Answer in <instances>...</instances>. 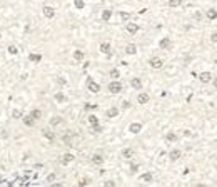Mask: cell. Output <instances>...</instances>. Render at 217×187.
<instances>
[{
  "instance_id": "6da1fadb",
  "label": "cell",
  "mask_w": 217,
  "mask_h": 187,
  "mask_svg": "<svg viewBox=\"0 0 217 187\" xmlns=\"http://www.w3.org/2000/svg\"><path fill=\"white\" fill-rule=\"evenodd\" d=\"M120 90H122V84L119 82V80H114V82H110L108 84V92L110 94H114V95H115V94H119Z\"/></svg>"
},
{
  "instance_id": "7a4b0ae2",
  "label": "cell",
  "mask_w": 217,
  "mask_h": 187,
  "mask_svg": "<svg viewBox=\"0 0 217 187\" xmlns=\"http://www.w3.org/2000/svg\"><path fill=\"white\" fill-rule=\"evenodd\" d=\"M22 122H24V125H25V127H33L37 120L33 119L30 114H27V115H22Z\"/></svg>"
},
{
  "instance_id": "3957f363",
  "label": "cell",
  "mask_w": 217,
  "mask_h": 187,
  "mask_svg": "<svg viewBox=\"0 0 217 187\" xmlns=\"http://www.w3.org/2000/svg\"><path fill=\"white\" fill-rule=\"evenodd\" d=\"M149 64H150L152 68H162L164 62H162V59H159V57H152L150 60H149Z\"/></svg>"
},
{
  "instance_id": "277c9868",
  "label": "cell",
  "mask_w": 217,
  "mask_h": 187,
  "mask_svg": "<svg viewBox=\"0 0 217 187\" xmlns=\"http://www.w3.org/2000/svg\"><path fill=\"white\" fill-rule=\"evenodd\" d=\"M87 87H89V90H90V92H94V94H97L99 90H100V85H99L97 82H94L92 79L87 80Z\"/></svg>"
},
{
  "instance_id": "5b68a950",
  "label": "cell",
  "mask_w": 217,
  "mask_h": 187,
  "mask_svg": "<svg viewBox=\"0 0 217 187\" xmlns=\"http://www.w3.org/2000/svg\"><path fill=\"white\" fill-rule=\"evenodd\" d=\"M42 12H43V17L45 18H54L55 17V10L52 7H49V5H45V7L42 8Z\"/></svg>"
},
{
  "instance_id": "8992f818",
  "label": "cell",
  "mask_w": 217,
  "mask_h": 187,
  "mask_svg": "<svg viewBox=\"0 0 217 187\" xmlns=\"http://www.w3.org/2000/svg\"><path fill=\"white\" fill-rule=\"evenodd\" d=\"M181 155H182V152L179 151V149H172V151H170V154H169V159H170V162H175V160H179V159H181Z\"/></svg>"
},
{
  "instance_id": "52a82bcc",
  "label": "cell",
  "mask_w": 217,
  "mask_h": 187,
  "mask_svg": "<svg viewBox=\"0 0 217 187\" xmlns=\"http://www.w3.org/2000/svg\"><path fill=\"white\" fill-rule=\"evenodd\" d=\"M129 130H130V134H139V132L142 130V124H140V122H134V124H130Z\"/></svg>"
},
{
  "instance_id": "ba28073f",
  "label": "cell",
  "mask_w": 217,
  "mask_h": 187,
  "mask_svg": "<svg viewBox=\"0 0 217 187\" xmlns=\"http://www.w3.org/2000/svg\"><path fill=\"white\" fill-rule=\"evenodd\" d=\"M149 100H150V97H149V94H145V92H142V94H139V95H137V102H139V104H142V105L147 104Z\"/></svg>"
},
{
  "instance_id": "9c48e42d",
  "label": "cell",
  "mask_w": 217,
  "mask_h": 187,
  "mask_svg": "<svg viewBox=\"0 0 217 187\" xmlns=\"http://www.w3.org/2000/svg\"><path fill=\"white\" fill-rule=\"evenodd\" d=\"M62 122H64V117H60V115H54V117H50V125L52 127L60 125Z\"/></svg>"
},
{
  "instance_id": "30bf717a",
  "label": "cell",
  "mask_w": 217,
  "mask_h": 187,
  "mask_svg": "<svg viewBox=\"0 0 217 187\" xmlns=\"http://www.w3.org/2000/svg\"><path fill=\"white\" fill-rule=\"evenodd\" d=\"M74 154H70V152H67V154H64L62 155V164L64 166H67V164H70V162H74Z\"/></svg>"
},
{
  "instance_id": "8fae6325",
  "label": "cell",
  "mask_w": 217,
  "mask_h": 187,
  "mask_svg": "<svg viewBox=\"0 0 217 187\" xmlns=\"http://www.w3.org/2000/svg\"><path fill=\"white\" fill-rule=\"evenodd\" d=\"M130 85L134 87V89L140 90V89H142V80H140V79H139V77H134V79L130 80Z\"/></svg>"
},
{
  "instance_id": "7c38bea8",
  "label": "cell",
  "mask_w": 217,
  "mask_h": 187,
  "mask_svg": "<svg viewBox=\"0 0 217 187\" xmlns=\"http://www.w3.org/2000/svg\"><path fill=\"white\" fill-rule=\"evenodd\" d=\"M125 54L127 55H135L137 54V47H135L134 43H129V45L125 47Z\"/></svg>"
},
{
  "instance_id": "4fadbf2b",
  "label": "cell",
  "mask_w": 217,
  "mask_h": 187,
  "mask_svg": "<svg viewBox=\"0 0 217 187\" xmlns=\"http://www.w3.org/2000/svg\"><path fill=\"white\" fill-rule=\"evenodd\" d=\"M125 29H127V32H129V33H132V35L139 32V25H137V24H127V27H125Z\"/></svg>"
},
{
  "instance_id": "5bb4252c",
  "label": "cell",
  "mask_w": 217,
  "mask_h": 187,
  "mask_svg": "<svg viewBox=\"0 0 217 187\" xmlns=\"http://www.w3.org/2000/svg\"><path fill=\"white\" fill-rule=\"evenodd\" d=\"M199 80L200 82H204V84H207V82H210V80H212V75H210L209 72H202L199 75Z\"/></svg>"
},
{
  "instance_id": "9a60e30c",
  "label": "cell",
  "mask_w": 217,
  "mask_h": 187,
  "mask_svg": "<svg viewBox=\"0 0 217 187\" xmlns=\"http://www.w3.org/2000/svg\"><path fill=\"white\" fill-rule=\"evenodd\" d=\"M42 134H43V137H45L47 140H50V142L55 139V134L52 132V130H49V129H43V130H42Z\"/></svg>"
},
{
  "instance_id": "2e32d148",
  "label": "cell",
  "mask_w": 217,
  "mask_h": 187,
  "mask_svg": "<svg viewBox=\"0 0 217 187\" xmlns=\"http://www.w3.org/2000/svg\"><path fill=\"white\" fill-rule=\"evenodd\" d=\"M30 115H32L35 120H40L42 119V110H40V109H32V110H30Z\"/></svg>"
},
{
  "instance_id": "e0dca14e",
  "label": "cell",
  "mask_w": 217,
  "mask_h": 187,
  "mask_svg": "<svg viewBox=\"0 0 217 187\" xmlns=\"http://www.w3.org/2000/svg\"><path fill=\"white\" fill-rule=\"evenodd\" d=\"M159 47H160V49H169V47H170V39H169V37H164V39L159 42Z\"/></svg>"
},
{
  "instance_id": "ac0fdd59",
  "label": "cell",
  "mask_w": 217,
  "mask_h": 187,
  "mask_svg": "<svg viewBox=\"0 0 217 187\" xmlns=\"http://www.w3.org/2000/svg\"><path fill=\"white\" fill-rule=\"evenodd\" d=\"M29 60L33 62V64H39V62L42 60V54H30L29 55Z\"/></svg>"
},
{
  "instance_id": "d6986e66",
  "label": "cell",
  "mask_w": 217,
  "mask_h": 187,
  "mask_svg": "<svg viewBox=\"0 0 217 187\" xmlns=\"http://www.w3.org/2000/svg\"><path fill=\"white\" fill-rule=\"evenodd\" d=\"M100 52H104V54H110V42H102L100 43Z\"/></svg>"
},
{
  "instance_id": "ffe728a7",
  "label": "cell",
  "mask_w": 217,
  "mask_h": 187,
  "mask_svg": "<svg viewBox=\"0 0 217 187\" xmlns=\"http://www.w3.org/2000/svg\"><path fill=\"white\" fill-rule=\"evenodd\" d=\"M92 162L97 164V166H100L102 162H104V157H102L100 154H94V155H92Z\"/></svg>"
},
{
  "instance_id": "44dd1931",
  "label": "cell",
  "mask_w": 217,
  "mask_h": 187,
  "mask_svg": "<svg viewBox=\"0 0 217 187\" xmlns=\"http://www.w3.org/2000/svg\"><path fill=\"white\" fill-rule=\"evenodd\" d=\"M22 115H24L22 109H12V117L14 119H22Z\"/></svg>"
},
{
  "instance_id": "7402d4cb",
  "label": "cell",
  "mask_w": 217,
  "mask_h": 187,
  "mask_svg": "<svg viewBox=\"0 0 217 187\" xmlns=\"http://www.w3.org/2000/svg\"><path fill=\"white\" fill-rule=\"evenodd\" d=\"M74 60L82 62L83 60V52L82 50H74Z\"/></svg>"
},
{
  "instance_id": "603a6c76",
  "label": "cell",
  "mask_w": 217,
  "mask_h": 187,
  "mask_svg": "<svg viewBox=\"0 0 217 187\" xmlns=\"http://www.w3.org/2000/svg\"><path fill=\"white\" fill-rule=\"evenodd\" d=\"M7 52L10 55H17L18 54V49H17V45H14V43H10V45L7 47Z\"/></svg>"
},
{
  "instance_id": "cb8c5ba5",
  "label": "cell",
  "mask_w": 217,
  "mask_h": 187,
  "mask_svg": "<svg viewBox=\"0 0 217 187\" xmlns=\"http://www.w3.org/2000/svg\"><path fill=\"white\" fill-rule=\"evenodd\" d=\"M107 115H108V117H117V115H119V109H117V107H110L107 110Z\"/></svg>"
},
{
  "instance_id": "d4e9b609",
  "label": "cell",
  "mask_w": 217,
  "mask_h": 187,
  "mask_svg": "<svg viewBox=\"0 0 217 187\" xmlns=\"http://www.w3.org/2000/svg\"><path fill=\"white\" fill-rule=\"evenodd\" d=\"M122 155H124L125 159H130L132 155H134V151H132V149H124V151H122Z\"/></svg>"
},
{
  "instance_id": "484cf974",
  "label": "cell",
  "mask_w": 217,
  "mask_h": 187,
  "mask_svg": "<svg viewBox=\"0 0 217 187\" xmlns=\"http://www.w3.org/2000/svg\"><path fill=\"white\" fill-rule=\"evenodd\" d=\"M110 17H112V10H104L102 12V18H104V20H110Z\"/></svg>"
},
{
  "instance_id": "4316f807",
  "label": "cell",
  "mask_w": 217,
  "mask_h": 187,
  "mask_svg": "<svg viewBox=\"0 0 217 187\" xmlns=\"http://www.w3.org/2000/svg\"><path fill=\"white\" fill-rule=\"evenodd\" d=\"M55 100L58 102V104H62V102H65V95L62 92H58V94H55Z\"/></svg>"
},
{
  "instance_id": "83f0119b",
  "label": "cell",
  "mask_w": 217,
  "mask_h": 187,
  "mask_svg": "<svg viewBox=\"0 0 217 187\" xmlns=\"http://www.w3.org/2000/svg\"><path fill=\"white\" fill-rule=\"evenodd\" d=\"M110 77H112L114 80H115V79H119V77H120V72L117 70V68H112V70H110Z\"/></svg>"
},
{
  "instance_id": "f1b7e54d",
  "label": "cell",
  "mask_w": 217,
  "mask_h": 187,
  "mask_svg": "<svg viewBox=\"0 0 217 187\" xmlns=\"http://www.w3.org/2000/svg\"><path fill=\"white\" fill-rule=\"evenodd\" d=\"M89 122H90V125H97V124H99V119L95 117V115H89Z\"/></svg>"
},
{
  "instance_id": "f546056e",
  "label": "cell",
  "mask_w": 217,
  "mask_h": 187,
  "mask_svg": "<svg viewBox=\"0 0 217 187\" xmlns=\"http://www.w3.org/2000/svg\"><path fill=\"white\" fill-rule=\"evenodd\" d=\"M142 179H144L145 182H150V180L154 179V177H152V174H150V172H145L144 176H142Z\"/></svg>"
},
{
  "instance_id": "4dcf8cb0",
  "label": "cell",
  "mask_w": 217,
  "mask_h": 187,
  "mask_svg": "<svg viewBox=\"0 0 217 187\" xmlns=\"http://www.w3.org/2000/svg\"><path fill=\"white\" fill-rule=\"evenodd\" d=\"M169 5L170 7H179V5H181V0H169Z\"/></svg>"
},
{
  "instance_id": "1f68e13d",
  "label": "cell",
  "mask_w": 217,
  "mask_h": 187,
  "mask_svg": "<svg viewBox=\"0 0 217 187\" xmlns=\"http://www.w3.org/2000/svg\"><path fill=\"white\" fill-rule=\"evenodd\" d=\"M87 184H90V179H87V177H83V179L79 180V185H87Z\"/></svg>"
},
{
  "instance_id": "d6a6232c",
  "label": "cell",
  "mask_w": 217,
  "mask_h": 187,
  "mask_svg": "<svg viewBox=\"0 0 217 187\" xmlns=\"http://www.w3.org/2000/svg\"><path fill=\"white\" fill-rule=\"evenodd\" d=\"M207 17H209V18H215L217 17V12L215 10H209V12H207Z\"/></svg>"
},
{
  "instance_id": "836d02e7",
  "label": "cell",
  "mask_w": 217,
  "mask_h": 187,
  "mask_svg": "<svg viewBox=\"0 0 217 187\" xmlns=\"http://www.w3.org/2000/svg\"><path fill=\"white\" fill-rule=\"evenodd\" d=\"M167 140L174 142V140H177V135H175V134H167Z\"/></svg>"
},
{
  "instance_id": "e575fe53",
  "label": "cell",
  "mask_w": 217,
  "mask_h": 187,
  "mask_svg": "<svg viewBox=\"0 0 217 187\" xmlns=\"http://www.w3.org/2000/svg\"><path fill=\"white\" fill-rule=\"evenodd\" d=\"M75 7L77 8H83V2L82 0H75Z\"/></svg>"
},
{
  "instance_id": "d590c367",
  "label": "cell",
  "mask_w": 217,
  "mask_h": 187,
  "mask_svg": "<svg viewBox=\"0 0 217 187\" xmlns=\"http://www.w3.org/2000/svg\"><path fill=\"white\" fill-rule=\"evenodd\" d=\"M105 185H107V187H115V182H114V180H107Z\"/></svg>"
},
{
  "instance_id": "8d00e7d4",
  "label": "cell",
  "mask_w": 217,
  "mask_h": 187,
  "mask_svg": "<svg viewBox=\"0 0 217 187\" xmlns=\"http://www.w3.org/2000/svg\"><path fill=\"white\" fill-rule=\"evenodd\" d=\"M55 180V174H50V176L47 177V182H54Z\"/></svg>"
},
{
  "instance_id": "74e56055",
  "label": "cell",
  "mask_w": 217,
  "mask_h": 187,
  "mask_svg": "<svg viewBox=\"0 0 217 187\" xmlns=\"http://www.w3.org/2000/svg\"><path fill=\"white\" fill-rule=\"evenodd\" d=\"M137 169H139L137 164H132V166H130V170H132V172H137Z\"/></svg>"
},
{
  "instance_id": "f35d334b",
  "label": "cell",
  "mask_w": 217,
  "mask_h": 187,
  "mask_svg": "<svg viewBox=\"0 0 217 187\" xmlns=\"http://www.w3.org/2000/svg\"><path fill=\"white\" fill-rule=\"evenodd\" d=\"M210 40H212V42H217V32H214V33H212V37H210Z\"/></svg>"
},
{
  "instance_id": "ab89813d",
  "label": "cell",
  "mask_w": 217,
  "mask_h": 187,
  "mask_svg": "<svg viewBox=\"0 0 217 187\" xmlns=\"http://www.w3.org/2000/svg\"><path fill=\"white\" fill-rule=\"evenodd\" d=\"M122 107H124V109H129V107H130V102H127V100H125V102L122 104Z\"/></svg>"
},
{
  "instance_id": "60d3db41",
  "label": "cell",
  "mask_w": 217,
  "mask_h": 187,
  "mask_svg": "<svg viewBox=\"0 0 217 187\" xmlns=\"http://www.w3.org/2000/svg\"><path fill=\"white\" fill-rule=\"evenodd\" d=\"M214 87H215V89H217V79L214 80Z\"/></svg>"
}]
</instances>
